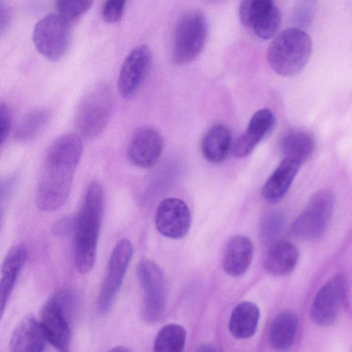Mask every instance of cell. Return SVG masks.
<instances>
[{"label": "cell", "instance_id": "obj_20", "mask_svg": "<svg viewBox=\"0 0 352 352\" xmlns=\"http://www.w3.org/2000/svg\"><path fill=\"white\" fill-rule=\"evenodd\" d=\"M300 165L285 157L265 183L262 188L264 199L270 203L281 200L289 190Z\"/></svg>", "mask_w": 352, "mask_h": 352}, {"label": "cell", "instance_id": "obj_10", "mask_svg": "<svg viewBox=\"0 0 352 352\" xmlns=\"http://www.w3.org/2000/svg\"><path fill=\"white\" fill-rule=\"evenodd\" d=\"M241 23L262 39H269L278 32L281 14L273 0H242L239 9Z\"/></svg>", "mask_w": 352, "mask_h": 352}, {"label": "cell", "instance_id": "obj_9", "mask_svg": "<svg viewBox=\"0 0 352 352\" xmlns=\"http://www.w3.org/2000/svg\"><path fill=\"white\" fill-rule=\"evenodd\" d=\"M132 254L133 246L126 239H121L114 247L97 300V308L100 314H105L111 309L122 285Z\"/></svg>", "mask_w": 352, "mask_h": 352}, {"label": "cell", "instance_id": "obj_34", "mask_svg": "<svg viewBox=\"0 0 352 352\" xmlns=\"http://www.w3.org/2000/svg\"><path fill=\"white\" fill-rule=\"evenodd\" d=\"M216 349H213L211 346H209L208 344L201 346L199 351H215Z\"/></svg>", "mask_w": 352, "mask_h": 352}, {"label": "cell", "instance_id": "obj_33", "mask_svg": "<svg viewBox=\"0 0 352 352\" xmlns=\"http://www.w3.org/2000/svg\"><path fill=\"white\" fill-rule=\"evenodd\" d=\"M111 351L125 352V351H129V350L128 349L125 348L124 346H115L114 348L111 349Z\"/></svg>", "mask_w": 352, "mask_h": 352}, {"label": "cell", "instance_id": "obj_25", "mask_svg": "<svg viewBox=\"0 0 352 352\" xmlns=\"http://www.w3.org/2000/svg\"><path fill=\"white\" fill-rule=\"evenodd\" d=\"M280 146L285 158L302 164L311 156L315 140L312 135L307 131L292 130L283 136Z\"/></svg>", "mask_w": 352, "mask_h": 352}, {"label": "cell", "instance_id": "obj_18", "mask_svg": "<svg viewBox=\"0 0 352 352\" xmlns=\"http://www.w3.org/2000/svg\"><path fill=\"white\" fill-rule=\"evenodd\" d=\"M254 252L252 241L243 235L232 236L226 243L222 257V266L230 276L239 277L249 268Z\"/></svg>", "mask_w": 352, "mask_h": 352}, {"label": "cell", "instance_id": "obj_28", "mask_svg": "<svg viewBox=\"0 0 352 352\" xmlns=\"http://www.w3.org/2000/svg\"><path fill=\"white\" fill-rule=\"evenodd\" d=\"M94 0H56V8L62 17L69 22L76 21L91 7Z\"/></svg>", "mask_w": 352, "mask_h": 352}, {"label": "cell", "instance_id": "obj_13", "mask_svg": "<svg viewBox=\"0 0 352 352\" xmlns=\"http://www.w3.org/2000/svg\"><path fill=\"white\" fill-rule=\"evenodd\" d=\"M155 226L163 236L179 239L188 232L191 215L186 204L182 199L169 197L162 200L155 213Z\"/></svg>", "mask_w": 352, "mask_h": 352}, {"label": "cell", "instance_id": "obj_22", "mask_svg": "<svg viewBox=\"0 0 352 352\" xmlns=\"http://www.w3.org/2000/svg\"><path fill=\"white\" fill-rule=\"evenodd\" d=\"M232 132L224 124H216L209 129L201 140V152L210 163L219 164L228 156L232 144Z\"/></svg>", "mask_w": 352, "mask_h": 352}, {"label": "cell", "instance_id": "obj_16", "mask_svg": "<svg viewBox=\"0 0 352 352\" xmlns=\"http://www.w3.org/2000/svg\"><path fill=\"white\" fill-rule=\"evenodd\" d=\"M47 342L41 322L34 315L28 314L12 331L9 349L12 352H39L44 349Z\"/></svg>", "mask_w": 352, "mask_h": 352}, {"label": "cell", "instance_id": "obj_7", "mask_svg": "<svg viewBox=\"0 0 352 352\" xmlns=\"http://www.w3.org/2000/svg\"><path fill=\"white\" fill-rule=\"evenodd\" d=\"M137 273L144 293L142 318L148 323H155L162 318L167 305L164 274L155 263L147 259L138 263Z\"/></svg>", "mask_w": 352, "mask_h": 352}, {"label": "cell", "instance_id": "obj_2", "mask_svg": "<svg viewBox=\"0 0 352 352\" xmlns=\"http://www.w3.org/2000/svg\"><path fill=\"white\" fill-rule=\"evenodd\" d=\"M103 203L102 186L94 181L86 190L75 219L74 261L76 269L82 274L91 271L95 263Z\"/></svg>", "mask_w": 352, "mask_h": 352}, {"label": "cell", "instance_id": "obj_24", "mask_svg": "<svg viewBox=\"0 0 352 352\" xmlns=\"http://www.w3.org/2000/svg\"><path fill=\"white\" fill-rule=\"evenodd\" d=\"M298 327L296 314L289 310L279 313L273 320L269 331L271 346L279 351L290 348L295 340Z\"/></svg>", "mask_w": 352, "mask_h": 352}, {"label": "cell", "instance_id": "obj_35", "mask_svg": "<svg viewBox=\"0 0 352 352\" xmlns=\"http://www.w3.org/2000/svg\"><path fill=\"white\" fill-rule=\"evenodd\" d=\"M211 1H217V0H211Z\"/></svg>", "mask_w": 352, "mask_h": 352}, {"label": "cell", "instance_id": "obj_5", "mask_svg": "<svg viewBox=\"0 0 352 352\" xmlns=\"http://www.w3.org/2000/svg\"><path fill=\"white\" fill-rule=\"evenodd\" d=\"M208 36V23L200 11L184 14L177 21L173 37L171 57L177 65L193 61L204 50Z\"/></svg>", "mask_w": 352, "mask_h": 352}, {"label": "cell", "instance_id": "obj_15", "mask_svg": "<svg viewBox=\"0 0 352 352\" xmlns=\"http://www.w3.org/2000/svg\"><path fill=\"white\" fill-rule=\"evenodd\" d=\"M63 308L57 298H50L43 308L40 322L47 341L58 350L67 351L71 333Z\"/></svg>", "mask_w": 352, "mask_h": 352}, {"label": "cell", "instance_id": "obj_31", "mask_svg": "<svg viewBox=\"0 0 352 352\" xmlns=\"http://www.w3.org/2000/svg\"><path fill=\"white\" fill-rule=\"evenodd\" d=\"M281 221V217L277 213H272L268 215L262 225L261 232L263 236L267 239L272 237L277 232Z\"/></svg>", "mask_w": 352, "mask_h": 352}, {"label": "cell", "instance_id": "obj_27", "mask_svg": "<svg viewBox=\"0 0 352 352\" xmlns=\"http://www.w3.org/2000/svg\"><path fill=\"white\" fill-rule=\"evenodd\" d=\"M186 332L177 324L163 327L155 339L153 350L156 352H182L185 346Z\"/></svg>", "mask_w": 352, "mask_h": 352}, {"label": "cell", "instance_id": "obj_26", "mask_svg": "<svg viewBox=\"0 0 352 352\" xmlns=\"http://www.w3.org/2000/svg\"><path fill=\"white\" fill-rule=\"evenodd\" d=\"M51 113L48 109L40 108L28 113L17 125L14 136L22 142L33 140L48 124Z\"/></svg>", "mask_w": 352, "mask_h": 352}, {"label": "cell", "instance_id": "obj_21", "mask_svg": "<svg viewBox=\"0 0 352 352\" xmlns=\"http://www.w3.org/2000/svg\"><path fill=\"white\" fill-rule=\"evenodd\" d=\"M27 250L23 244L10 249L1 266L0 308L3 316L16 279L26 261Z\"/></svg>", "mask_w": 352, "mask_h": 352}, {"label": "cell", "instance_id": "obj_4", "mask_svg": "<svg viewBox=\"0 0 352 352\" xmlns=\"http://www.w3.org/2000/svg\"><path fill=\"white\" fill-rule=\"evenodd\" d=\"M111 87L101 83L91 88L80 101L75 116L78 131L84 138L98 135L107 124L113 109Z\"/></svg>", "mask_w": 352, "mask_h": 352}, {"label": "cell", "instance_id": "obj_3", "mask_svg": "<svg viewBox=\"0 0 352 352\" xmlns=\"http://www.w3.org/2000/svg\"><path fill=\"white\" fill-rule=\"evenodd\" d=\"M311 52L310 36L300 29L290 28L280 32L271 42L267 59L277 74L291 77L303 69Z\"/></svg>", "mask_w": 352, "mask_h": 352}, {"label": "cell", "instance_id": "obj_12", "mask_svg": "<svg viewBox=\"0 0 352 352\" xmlns=\"http://www.w3.org/2000/svg\"><path fill=\"white\" fill-rule=\"evenodd\" d=\"M152 54L147 45L134 47L124 60L118 79V90L126 100L133 98L139 91L149 72Z\"/></svg>", "mask_w": 352, "mask_h": 352}, {"label": "cell", "instance_id": "obj_23", "mask_svg": "<svg viewBox=\"0 0 352 352\" xmlns=\"http://www.w3.org/2000/svg\"><path fill=\"white\" fill-rule=\"evenodd\" d=\"M259 318L260 311L256 304L249 301L241 302L231 313L229 330L238 339L250 338L256 331Z\"/></svg>", "mask_w": 352, "mask_h": 352}, {"label": "cell", "instance_id": "obj_17", "mask_svg": "<svg viewBox=\"0 0 352 352\" xmlns=\"http://www.w3.org/2000/svg\"><path fill=\"white\" fill-rule=\"evenodd\" d=\"M275 117L267 108L257 111L250 118L245 131L238 138L233 147L236 157L248 155L256 146L272 131Z\"/></svg>", "mask_w": 352, "mask_h": 352}, {"label": "cell", "instance_id": "obj_6", "mask_svg": "<svg viewBox=\"0 0 352 352\" xmlns=\"http://www.w3.org/2000/svg\"><path fill=\"white\" fill-rule=\"evenodd\" d=\"M334 206L335 197L331 190L322 189L316 192L293 221L290 228L292 234L304 241L320 238L327 230Z\"/></svg>", "mask_w": 352, "mask_h": 352}, {"label": "cell", "instance_id": "obj_14", "mask_svg": "<svg viewBox=\"0 0 352 352\" xmlns=\"http://www.w3.org/2000/svg\"><path fill=\"white\" fill-rule=\"evenodd\" d=\"M164 148L161 134L150 126H142L133 133L128 147V157L135 166L148 168L159 161Z\"/></svg>", "mask_w": 352, "mask_h": 352}, {"label": "cell", "instance_id": "obj_30", "mask_svg": "<svg viewBox=\"0 0 352 352\" xmlns=\"http://www.w3.org/2000/svg\"><path fill=\"white\" fill-rule=\"evenodd\" d=\"M11 113L6 104L1 102L0 104V135L1 144L6 142L9 136L11 129Z\"/></svg>", "mask_w": 352, "mask_h": 352}, {"label": "cell", "instance_id": "obj_29", "mask_svg": "<svg viewBox=\"0 0 352 352\" xmlns=\"http://www.w3.org/2000/svg\"><path fill=\"white\" fill-rule=\"evenodd\" d=\"M127 0H106L103 9L102 17L105 21L114 23L122 16Z\"/></svg>", "mask_w": 352, "mask_h": 352}, {"label": "cell", "instance_id": "obj_1", "mask_svg": "<svg viewBox=\"0 0 352 352\" xmlns=\"http://www.w3.org/2000/svg\"><path fill=\"white\" fill-rule=\"evenodd\" d=\"M82 149L81 138L75 133L63 135L51 144L35 191L36 205L41 210L54 211L65 203Z\"/></svg>", "mask_w": 352, "mask_h": 352}, {"label": "cell", "instance_id": "obj_32", "mask_svg": "<svg viewBox=\"0 0 352 352\" xmlns=\"http://www.w3.org/2000/svg\"><path fill=\"white\" fill-rule=\"evenodd\" d=\"M10 12L8 6L1 0L0 3V32H6L10 23Z\"/></svg>", "mask_w": 352, "mask_h": 352}, {"label": "cell", "instance_id": "obj_8", "mask_svg": "<svg viewBox=\"0 0 352 352\" xmlns=\"http://www.w3.org/2000/svg\"><path fill=\"white\" fill-rule=\"evenodd\" d=\"M70 22L60 14H50L34 26L32 39L36 50L48 60L61 59L70 46Z\"/></svg>", "mask_w": 352, "mask_h": 352}, {"label": "cell", "instance_id": "obj_11", "mask_svg": "<svg viewBox=\"0 0 352 352\" xmlns=\"http://www.w3.org/2000/svg\"><path fill=\"white\" fill-rule=\"evenodd\" d=\"M346 296V281L335 276L319 289L311 307V318L318 326L328 327L338 319Z\"/></svg>", "mask_w": 352, "mask_h": 352}, {"label": "cell", "instance_id": "obj_19", "mask_svg": "<svg viewBox=\"0 0 352 352\" xmlns=\"http://www.w3.org/2000/svg\"><path fill=\"white\" fill-rule=\"evenodd\" d=\"M299 259V250L292 242L280 239L274 242L265 258V267L271 274L285 276L296 268Z\"/></svg>", "mask_w": 352, "mask_h": 352}]
</instances>
